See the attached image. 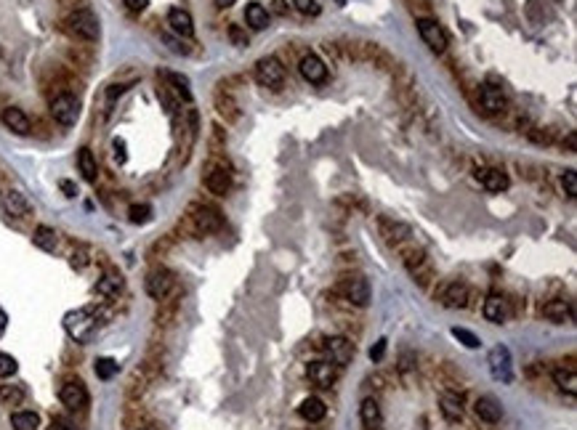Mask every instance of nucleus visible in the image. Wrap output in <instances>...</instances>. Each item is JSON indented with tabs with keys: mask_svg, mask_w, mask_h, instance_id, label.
<instances>
[{
	"mask_svg": "<svg viewBox=\"0 0 577 430\" xmlns=\"http://www.w3.org/2000/svg\"><path fill=\"white\" fill-rule=\"evenodd\" d=\"M309 380L319 388H330L338 380V367L333 361H314L309 364Z\"/></svg>",
	"mask_w": 577,
	"mask_h": 430,
	"instance_id": "13",
	"label": "nucleus"
},
{
	"mask_svg": "<svg viewBox=\"0 0 577 430\" xmlns=\"http://www.w3.org/2000/svg\"><path fill=\"white\" fill-rule=\"evenodd\" d=\"M293 8L303 16H319V11H322L317 0H293Z\"/></svg>",
	"mask_w": 577,
	"mask_h": 430,
	"instance_id": "37",
	"label": "nucleus"
},
{
	"mask_svg": "<svg viewBox=\"0 0 577 430\" xmlns=\"http://www.w3.org/2000/svg\"><path fill=\"white\" fill-rule=\"evenodd\" d=\"M16 370H19L16 358H13L11 353H0V377H13Z\"/></svg>",
	"mask_w": 577,
	"mask_h": 430,
	"instance_id": "38",
	"label": "nucleus"
},
{
	"mask_svg": "<svg viewBox=\"0 0 577 430\" xmlns=\"http://www.w3.org/2000/svg\"><path fill=\"white\" fill-rule=\"evenodd\" d=\"M144 287H146V295H149V298L163 300L170 289H173V276H170L165 268H155V271H149Z\"/></svg>",
	"mask_w": 577,
	"mask_h": 430,
	"instance_id": "7",
	"label": "nucleus"
},
{
	"mask_svg": "<svg viewBox=\"0 0 577 430\" xmlns=\"http://www.w3.org/2000/svg\"><path fill=\"white\" fill-rule=\"evenodd\" d=\"M218 6H221V8H229V6H234V3H237V0H216Z\"/></svg>",
	"mask_w": 577,
	"mask_h": 430,
	"instance_id": "49",
	"label": "nucleus"
},
{
	"mask_svg": "<svg viewBox=\"0 0 577 430\" xmlns=\"http://www.w3.org/2000/svg\"><path fill=\"white\" fill-rule=\"evenodd\" d=\"M543 316L556 324H564L572 319V306H569L566 300H548V303L543 306Z\"/></svg>",
	"mask_w": 577,
	"mask_h": 430,
	"instance_id": "24",
	"label": "nucleus"
},
{
	"mask_svg": "<svg viewBox=\"0 0 577 430\" xmlns=\"http://www.w3.org/2000/svg\"><path fill=\"white\" fill-rule=\"evenodd\" d=\"M418 32H421L423 43L436 53H442L447 48V32L442 30V24H436L433 19H418Z\"/></svg>",
	"mask_w": 577,
	"mask_h": 430,
	"instance_id": "6",
	"label": "nucleus"
},
{
	"mask_svg": "<svg viewBox=\"0 0 577 430\" xmlns=\"http://www.w3.org/2000/svg\"><path fill=\"white\" fill-rule=\"evenodd\" d=\"M487 364H490V374L497 382L514 380V361H511V351L505 346H495L487 356Z\"/></svg>",
	"mask_w": 577,
	"mask_h": 430,
	"instance_id": "5",
	"label": "nucleus"
},
{
	"mask_svg": "<svg viewBox=\"0 0 577 430\" xmlns=\"http://www.w3.org/2000/svg\"><path fill=\"white\" fill-rule=\"evenodd\" d=\"M325 351L330 353V361L336 364V367H343V364H349L351 356H354V346H351L346 337H330V340H325Z\"/></svg>",
	"mask_w": 577,
	"mask_h": 430,
	"instance_id": "11",
	"label": "nucleus"
},
{
	"mask_svg": "<svg viewBox=\"0 0 577 430\" xmlns=\"http://www.w3.org/2000/svg\"><path fill=\"white\" fill-rule=\"evenodd\" d=\"M96 377L99 380H112L118 372H120V367H118V361L115 358H96Z\"/></svg>",
	"mask_w": 577,
	"mask_h": 430,
	"instance_id": "32",
	"label": "nucleus"
},
{
	"mask_svg": "<svg viewBox=\"0 0 577 430\" xmlns=\"http://www.w3.org/2000/svg\"><path fill=\"white\" fill-rule=\"evenodd\" d=\"M439 300L445 303L447 308H466V306H469V287L452 282V285H447L445 289H442Z\"/></svg>",
	"mask_w": 577,
	"mask_h": 430,
	"instance_id": "18",
	"label": "nucleus"
},
{
	"mask_svg": "<svg viewBox=\"0 0 577 430\" xmlns=\"http://www.w3.org/2000/svg\"><path fill=\"white\" fill-rule=\"evenodd\" d=\"M49 430H75V428L70 425V422H64V419H53Z\"/></svg>",
	"mask_w": 577,
	"mask_h": 430,
	"instance_id": "46",
	"label": "nucleus"
},
{
	"mask_svg": "<svg viewBox=\"0 0 577 430\" xmlns=\"http://www.w3.org/2000/svg\"><path fill=\"white\" fill-rule=\"evenodd\" d=\"M3 125H6L8 131L19 133V136H27V133H30V117H27L19 107L3 109Z\"/></svg>",
	"mask_w": 577,
	"mask_h": 430,
	"instance_id": "20",
	"label": "nucleus"
},
{
	"mask_svg": "<svg viewBox=\"0 0 577 430\" xmlns=\"http://www.w3.org/2000/svg\"><path fill=\"white\" fill-rule=\"evenodd\" d=\"M336 3H346V0H336Z\"/></svg>",
	"mask_w": 577,
	"mask_h": 430,
	"instance_id": "50",
	"label": "nucleus"
},
{
	"mask_svg": "<svg viewBox=\"0 0 577 430\" xmlns=\"http://www.w3.org/2000/svg\"><path fill=\"white\" fill-rule=\"evenodd\" d=\"M343 295H346V300H351L354 306H367V300H370L367 279H362V276L346 279V282H343Z\"/></svg>",
	"mask_w": 577,
	"mask_h": 430,
	"instance_id": "16",
	"label": "nucleus"
},
{
	"mask_svg": "<svg viewBox=\"0 0 577 430\" xmlns=\"http://www.w3.org/2000/svg\"><path fill=\"white\" fill-rule=\"evenodd\" d=\"M298 415H301L306 422H319V419H325L327 415V406L322 398H317V396H309V398H303L301 406H298Z\"/></svg>",
	"mask_w": 577,
	"mask_h": 430,
	"instance_id": "21",
	"label": "nucleus"
},
{
	"mask_svg": "<svg viewBox=\"0 0 577 430\" xmlns=\"http://www.w3.org/2000/svg\"><path fill=\"white\" fill-rule=\"evenodd\" d=\"M562 186H564L566 197H577V173L575 170H566L564 178H562Z\"/></svg>",
	"mask_w": 577,
	"mask_h": 430,
	"instance_id": "39",
	"label": "nucleus"
},
{
	"mask_svg": "<svg viewBox=\"0 0 577 430\" xmlns=\"http://www.w3.org/2000/svg\"><path fill=\"white\" fill-rule=\"evenodd\" d=\"M122 3H125V6H128V8H131V11H144L146 6H149V0H122Z\"/></svg>",
	"mask_w": 577,
	"mask_h": 430,
	"instance_id": "43",
	"label": "nucleus"
},
{
	"mask_svg": "<svg viewBox=\"0 0 577 430\" xmlns=\"http://www.w3.org/2000/svg\"><path fill=\"white\" fill-rule=\"evenodd\" d=\"M67 30L72 32L77 40H85V43H94L99 40V19L94 11L88 8H80V11H72L67 16Z\"/></svg>",
	"mask_w": 577,
	"mask_h": 430,
	"instance_id": "2",
	"label": "nucleus"
},
{
	"mask_svg": "<svg viewBox=\"0 0 577 430\" xmlns=\"http://www.w3.org/2000/svg\"><path fill=\"white\" fill-rule=\"evenodd\" d=\"M85 263H88V258H85V252H83V250L75 252V255H72V266H75V268H83Z\"/></svg>",
	"mask_w": 577,
	"mask_h": 430,
	"instance_id": "44",
	"label": "nucleus"
},
{
	"mask_svg": "<svg viewBox=\"0 0 577 430\" xmlns=\"http://www.w3.org/2000/svg\"><path fill=\"white\" fill-rule=\"evenodd\" d=\"M6 327H8V316H6V311L0 308V334L6 332Z\"/></svg>",
	"mask_w": 577,
	"mask_h": 430,
	"instance_id": "47",
	"label": "nucleus"
},
{
	"mask_svg": "<svg viewBox=\"0 0 577 430\" xmlns=\"http://www.w3.org/2000/svg\"><path fill=\"white\" fill-rule=\"evenodd\" d=\"M479 104L481 109L487 112V115H497V112H503L505 109V96L503 91L497 88V85H481L479 88Z\"/></svg>",
	"mask_w": 577,
	"mask_h": 430,
	"instance_id": "12",
	"label": "nucleus"
},
{
	"mask_svg": "<svg viewBox=\"0 0 577 430\" xmlns=\"http://www.w3.org/2000/svg\"><path fill=\"white\" fill-rule=\"evenodd\" d=\"M77 170H80V176H83L85 181H96L99 162H96V157H94V152H91L88 146H83V149L77 152Z\"/></svg>",
	"mask_w": 577,
	"mask_h": 430,
	"instance_id": "25",
	"label": "nucleus"
},
{
	"mask_svg": "<svg viewBox=\"0 0 577 430\" xmlns=\"http://www.w3.org/2000/svg\"><path fill=\"white\" fill-rule=\"evenodd\" d=\"M64 330L75 343H88L99 330V316L94 308H75L64 316Z\"/></svg>",
	"mask_w": 577,
	"mask_h": 430,
	"instance_id": "1",
	"label": "nucleus"
},
{
	"mask_svg": "<svg viewBox=\"0 0 577 430\" xmlns=\"http://www.w3.org/2000/svg\"><path fill=\"white\" fill-rule=\"evenodd\" d=\"M476 178L481 181V186L487 191H505L508 189V176H505L503 170H497V167H479L476 170Z\"/></svg>",
	"mask_w": 577,
	"mask_h": 430,
	"instance_id": "17",
	"label": "nucleus"
},
{
	"mask_svg": "<svg viewBox=\"0 0 577 430\" xmlns=\"http://www.w3.org/2000/svg\"><path fill=\"white\" fill-rule=\"evenodd\" d=\"M553 382L559 385V391L566 396H577V374L575 370H556L553 372Z\"/></svg>",
	"mask_w": 577,
	"mask_h": 430,
	"instance_id": "29",
	"label": "nucleus"
},
{
	"mask_svg": "<svg viewBox=\"0 0 577 430\" xmlns=\"http://www.w3.org/2000/svg\"><path fill=\"white\" fill-rule=\"evenodd\" d=\"M386 343H388V340L381 337V340L375 343V348H370V358H373V361H381V358L386 356Z\"/></svg>",
	"mask_w": 577,
	"mask_h": 430,
	"instance_id": "41",
	"label": "nucleus"
},
{
	"mask_svg": "<svg viewBox=\"0 0 577 430\" xmlns=\"http://www.w3.org/2000/svg\"><path fill=\"white\" fill-rule=\"evenodd\" d=\"M11 425L13 430H37L40 428V417H37L35 412L22 409V412H13L11 415Z\"/></svg>",
	"mask_w": 577,
	"mask_h": 430,
	"instance_id": "31",
	"label": "nucleus"
},
{
	"mask_svg": "<svg viewBox=\"0 0 577 430\" xmlns=\"http://www.w3.org/2000/svg\"><path fill=\"white\" fill-rule=\"evenodd\" d=\"M112 146H115V159L122 165V162H125V143H122V138H115Z\"/></svg>",
	"mask_w": 577,
	"mask_h": 430,
	"instance_id": "42",
	"label": "nucleus"
},
{
	"mask_svg": "<svg viewBox=\"0 0 577 430\" xmlns=\"http://www.w3.org/2000/svg\"><path fill=\"white\" fill-rule=\"evenodd\" d=\"M32 242H35L40 250H46V252H53V250H56V245H59V239H56V231H53L51 226H37Z\"/></svg>",
	"mask_w": 577,
	"mask_h": 430,
	"instance_id": "30",
	"label": "nucleus"
},
{
	"mask_svg": "<svg viewBox=\"0 0 577 430\" xmlns=\"http://www.w3.org/2000/svg\"><path fill=\"white\" fill-rule=\"evenodd\" d=\"M360 417H362V425L367 430H378L381 422H383V415H381V406L375 398H364L362 401V409H360Z\"/></svg>",
	"mask_w": 577,
	"mask_h": 430,
	"instance_id": "22",
	"label": "nucleus"
},
{
	"mask_svg": "<svg viewBox=\"0 0 577 430\" xmlns=\"http://www.w3.org/2000/svg\"><path fill=\"white\" fill-rule=\"evenodd\" d=\"M0 202H3V210H6L8 215H13V218H22V215H27L30 210H32V204L27 202L25 194H22V191H16V189L3 191Z\"/></svg>",
	"mask_w": 577,
	"mask_h": 430,
	"instance_id": "15",
	"label": "nucleus"
},
{
	"mask_svg": "<svg viewBox=\"0 0 577 430\" xmlns=\"http://www.w3.org/2000/svg\"><path fill=\"white\" fill-rule=\"evenodd\" d=\"M128 218H131L133 223H146V221L152 218V207H149V204H131Z\"/></svg>",
	"mask_w": 577,
	"mask_h": 430,
	"instance_id": "36",
	"label": "nucleus"
},
{
	"mask_svg": "<svg viewBox=\"0 0 577 430\" xmlns=\"http://www.w3.org/2000/svg\"><path fill=\"white\" fill-rule=\"evenodd\" d=\"M245 22L251 24L253 30H266L269 27V11H266L261 3H251L245 8Z\"/></svg>",
	"mask_w": 577,
	"mask_h": 430,
	"instance_id": "27",
	"label": "nucleus"
},
{
	"mask_svg": "<svg viewBox=\"0 0 577 430\" xmlns=\"http://www.w3.org/2000/svg\"><path fill=\"white\" fill-rule=\"evenodd\" d=\"M61 191H64L67 197H75V194H77V189H75L72 181H61Z\"/></svg>",
	"mask_w": 577,
	"mask_h": 430,
	"instance_id": "45",
	"label": "nucleus"
},
{
	"mask_svg": "<svg viewBox=\"0 0 577 430\" xmlns=\"http://www.w3.org/2000/svg\"><path fill=\"white\" fill-rule=\"evenodd\" d=\"M474 412H476V417L490 422V425L500 422V417H503V406H500V401L493 398V396H479L476 404H474Z\"/></svg>",
	"mask_w": 577,
	"mask_h": 430,
	"instance_id": "14",
	"label": "nucleus"
},
{
	"mask_svg": "<svg viewBox=\"0 0 577 430\" xmlns=\"http://www.w3.org/2000/svg\"><path fill=\"white\" fill-rule=\"evenodd\" d=\"M481 313H484V319L493 324H503L508 316H511V306H508V300L503 298V295H497V292H493V295H487V300H484V308H481Z\"/></svg>",
	"mask_w": 577,
	"mask_h": 430,
	"instance_id": "10",
	"label": "nucleus"
},
{
	"mask_svg": "<svg viewBox=\"0 0 577 430\" xmlns=\"http://www.w3.org/2000/svg\"><path fill=\"white\" fill-rule=\"evenodd\" d=\"M255 83L264 88H279L285 83V67L274 56H264L255 64Z\"/></svg>",
	"mask_w": 577,
	"mask_h": 430,
	"instance_id": "4",
	"label": "nucleus"
},
{
	"mask_svg": "<svg viewBox=\"0 0 577 430\" xmlns=\"http://www.w3.org/2000/svg\"><path fill=\"white\" fill-rule=\"evenodd\" d=\"M298 72H301V77L306 83H314V85L325 83V77H327L325 61L319 59V56H314V53H306V56H303L301 64H298Z\"/></svg>",
	"mask_w": 577,
	"mask_h": 430,
	"instance_id": "9",
	"label": "nucleus"
},
{
	"mask_svg": "<svg viewBox=\"0 0 577 430\" xmlns=\"http://www.w3.org/2000/svg\"><path fill=\"white\" fill-rule=\"evenodd\" d=\"M120 289H122V276L120 274H104L96 282V292L99 295H104V298H115V295H120Z\"/></svg>",
	"mask_w": 577,
	"mask_h": 430,
	"instance_id": "28",
	"label": "nucleus"
},
{
	"mask_svg": "<svg viewBox=\"0 0 577 430\" xmlns=\"http://www.w3.org/2000/svg\"><path fill=\"white\" fill-rule=\"evenodd\" d=\"M168 24H170V30H173L176 35H181V37H192L194 35L192 16H189V11H184V8H170L168 11Z\"/></svg>",
	"mask_w": 577,
	"mask_h": 430,
	"instance_id": "19",
	"label": "nucleus"
},
{
	"mask_svg": "<svg viewBox=\"0 0 577 430\" xmlns=\"http://www.w3.org/2000/svg\"><path fill=\"white\" fill-rule=\"evenodd\" d=\"M277 6H274V11L277 13H285V0H274Z\"/></svg>",
	"mask_w": 577,
	"mask_h": 430,
	"instance_id": "48",
	"label": "nucleus"
},
{
	"mask_svg": "<svg viewBox=\"0 0 577 430\" xmlns=\"http://www.w3.org/2000/svg\"><path fill=\"white\" fill-rule=\"evenodd\" d=\"M229 40H232V43H234L237 48H245V46H248V35L242 32V30L237 27V24H232V27H229Z\"/></svg>",
	"mask_w": 577,
	"mask_h": 430,
	"instance_id": "40",
	"label": "nucleus"
},
{
	"mask_svg": "<svg viewBox=\"0 0 577 430\" xmlns=\"http://www.w3.org/2000/svg\"><path fill=\"white\" fill-rule=\"evenodd\" d=\"M51 117L56 119L64 128H72L77 117H80V101L72 93H61L51 101Z\"/></svg>",
	"mask_w": 577,
	"mask_h": 430,
	"instance_id": "3",
	"label": "nucleus"
},
{
	"mask_svg": "<svg viewBox=\"0 0 577 430\" xmlns=\"http://www.w3.org/2000/svg\"><path fill=\"white\" fill-rule=\"evenodd\" d=\"M439 404H442V415H445L447 422H460V417H463V404H460V398H457L455 393H445Z\"/></svg>",
	"mask_w": 577,
	"mask_h": 430,
	"instance_id": "26",
	"label": "nucleus"
},
{
	"mask_svg": "<svg viewBox=\"0 0 577 430\" xmlns=\"http://www.w3.org/2000/svg\"><path fill=\"white\" fill-rule=\"evenodd\" d=\"M0 398H3L6 404L16 406V404H22V398H25V391H22L19 385H3V388H0Z\"/></svg>",
	"mask_w": 577,
	"mask_h": 430,
	"instance_id": "33",
	"label": "nucleus"
},
{
	"mask_svg": "<svg viewBox=\"0 0 577 430\" xmlns=\"http://www.w3.org/2000/svg\"><path fill=\"white\" fill-rule=\"evenodd\" d=\"M205 186L213 191V194H227L232 186V176H229L224 167H210L205 173Z\"/></svg>",
	"mask_w": 577,
	"mask_h": 430,
	"instance_id": "23",
	"label": "nucleus"
},
{
	"mask_svg": "<svg viewBox=\"0 0 577 430\" xmlns=\"http://www.w3.org/2000/svg\"><path fill=\"white\" fill-rule=\"evenodd\" d=\"M452 337H457V340H460L466 348H479L481 346L479 337H476L474 332H469L466 327H452Z\"/></svg>",
	"mask_w": 577,
	"mask_h": 430,
	"instance_id": "34",
	"label": "nucleus"
},
{
	"mask_svg": "<svg viewBox=\"0 0 577 430\" xmlns=\"http://www.w3.org/2000/svg\"><path fill=\"white\" fill-rule=\"evenodd\" d=\"M170 85L179 91V96L184 98V101H192V91H189V80L184 77V74H168Z\"/></svg>",
	"mask_w": 577,
	"mask_h": 430,
	"instance_id": "35",
	"label": "nucleus"
},
{
	"mask_svg": "<svg viewBox=\"0 0 577 430\" xmlns=\"http://www.w3.org/2000/svg\"><path fill=\"white\" fill-rule=\"evenodd\" d=\"M59 398H61V404L67 406V409L77 412V409H83V406L88 404V391L83 388V382L70 380V382H64V385H61Z\"/></svg>",
	"mask_w": 577,
	"mask_h": 430,
	"instance_id": "8",
	"label": "nucleus"
}]
</instances>
